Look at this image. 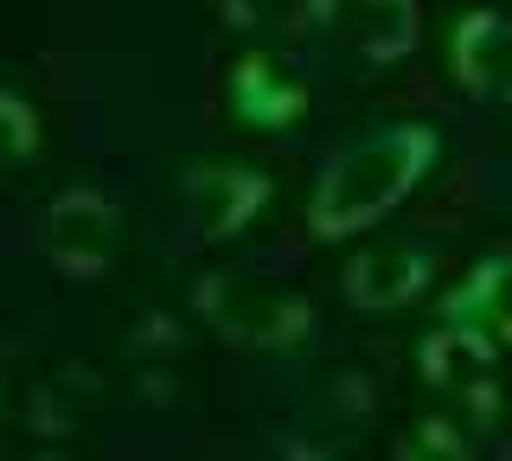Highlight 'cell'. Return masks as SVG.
I'll return each mask as SVG.
<instances>
[{
	"mask_svg": "<svg viewBox=\"0 0 512 461\" xmlns=\"http://www.w3.org/2000/svg\"><path fill=\"white\" fill-rule=\"evenodd\" d=\"M436 129L429 122H397L384 135L352 141L346 154H333L327 173L314 186V237H352L365 225H378L384 212L410 199V186L436 167Z\"/></svg>",
	"mask_w": 512,
	"mask_h": 461,
	"instance_id": "1",
	"label": "cell"
},
{
	"mask_svg": "<svg viewBox=\"0 0 512 461\" xmlns=\"http://www.w3.org/2000/svg\"><path fill=\"white\" fill-rule=\"evenodd\" d=\"M192 308L231 346H256V353H295L320 327L314 301L269 289V282H244V276H199L192 282Z\"/></svg>",
	"mask_w": 512,
	"mask_h": 461,
	"instance_id": "2",
	"label": "cell"
},
{
	"mask_svg": "<svg viewBox=\"0 0 512 461\" xmlns=\"http://www.w3.org/2000/svg\"><path fill=\"white\" fill-rule=\"evenodd\" d=\"M423 378L436 385L442 397H461V410H468L474 429L493 423V410H500V385H493V340L468 321H448L423 340Z\"/></svg>",
	"mask_w": 512,
	"mask_h": 461,
	"instance_id": "3",
	"label": "cell"
},
{
	"mask_svg": "<svg viewBox=\"0 0 512 461\" xmlns=\"http://www.w3.org/2000/svg\"><path fill=\"white\" fill-rule=\"evenodd\" d=\"M116 237H122V212L103 193H64L45 212V257L64 276H96L116 257Z\"/></svg>",
	"mask_w": 512,
	"mask_h": 461,
	"instance_id": "4",
	"label": "cell"
},
{
	"mask_svg": "<svg viewBox=\"0 0 512 461\" xmlns=\"http://www.w3.org/2000/svg\"><path fill=\"white\" fill-rule=\"evenodd\" d=\"M308 109V84L295 77V65L276 52H244L231 65V116L244 129H295Z\"/></svg>",
	"mask_w": 512,
	"mask_h": 461,
	"instance_id": "5",
	"label": "cell"
},
{
	"mask_svg": "<svg viewBox=\"0 0 512 461\" xmlns=\"http://www.w3.org/2000/svg\"><path fill=\"white\" fill-rule=\"evenodd\" d=\"M186 205H192V225L205 237H237L269 205V173L263 167H237V161L192 167L186 173Z\"/></svg>",
	"mask_w": 512,
	"mask_h": 461,
	"instance_id": "6",
	"label": "cell"
},
{
	"mask_svg": "<svg viewBox=\"0 0 512 461\" xmlns=\"http://www.w3.org/2000/svg\"><path fill=\"white\" fill-rule=\"evenodd\" d=\"M448 65H455L461 90L487 103H512V20L493 7H474L455 20V39H448Z\"/></svg>",
	"mask_w": 512,
	"mask_h": 461,
	"instance_id": "7",
	"label": "cell"
},
{
	"mask_svg": "<svg viewBox=\"0 0 512 461\" xmlns=\"http://www.w3.org/2000/svg\"><path fill=\"white\" fill-rule=\"evenodd\" d=\"M423 282H429V257L410 244H365L340 269V289L352 308H404Z\"/></svg>",
	"mask_w": 512,
	"mask_h": 461,
	"instance_id": "8",
	"label": "cell"
},
{
	"mask_svg": "<svg viewBox=\"0 0 512 461\" xmlns=\"http://www.w3.org/2000/svg\"><path fill=\"white\" fill-rule=\"evenodd\" d=\"M352 39L372 65H397V58L416 52L423 39V13L416 0H359V20H352Z\"/></svg>",
	"mask_w": 512,
	"mask_h": 461,
	"instance_id": "9",
	"label": "cell"
},
{
	"mask_svg": "<svg viewBox=\"0 0 512 461\" xmlns=\"http://www.w3.org/2000/svg\"><path fill=\"white\" fill-rule=\"evenodd\" d=\"M218 13L237 33H308L301 20H320L327 0H218Z\"/></svg>",
	"mask_w": 512,
	"mask_h": 461,
	"instance_id": "10",
	"label": "cell"
},
{
	"mask_svg": "<svg viewBox=\"0 0 512 461\" xmlns=\"http://www.w3.org/2000/svg\"><path fill=\"white\" fill-rule=\"evenodd\" d=\"M506 282H512V263H506V257H487V263H480L455 295H448V321H468V327H474L480 314H487L493 301H500Z\"/></svg>",
	"mask_w": 512,
	"mask_h": 461,
	"instance_id": "11",
	"label": "cell"
},
{
	"mask_svg": "<svg viewBox=\"0 0 512 461\" xmlns=\"http://www.w3.org/2000/svg\"><path fill=\"white\" fill-rule=\"evenodd\" d=\"M32 148H39V116H32V103L13 97V90H0V167L26 161Z\"/></svg>",
	"mask_w": 512,
	"mask_h": 461,
	"instance_id": "12",
	"label": "cell"
},
{
	"mask_svg": "<svg viewBox=\"0 0 512 461\" xmlns=\"http://www.w3.org/2000/svg\"><path fill=\"white\" fill-rule=\"evenodd\" d=\"M461 455V429L455 423H423L416 442H404V461H455Z\"/></svg>",
	"mask_w": 512,
	"mask_h": 461,
	"instance_id": "13",
	"label": "cell"
},
{
	"mask_svg": "<svg viewBox=\"0 0 512 461\" xmlns=\"http://www.w3.org/2000/svg\"><path fill=\"white\" fill-rule=\"evenodd\" d=\"M32 461H71V455H32Z\"/></svg>",
	"mask_w": 512,
	"mask_h": 461,
	"instance_id": "14",
	"label": "cell"
},
{
	"mask_svg": "<svg viewBox=\"0 0 512 461\" xmlns=\"http://www.w3.org/2000/svg\"><path fill=\"white\" fill-rule=\"evenodd\" d=\"M0 404H7V385H0Z\"/></svg>",
	"mask_w": 512,
	"mask_h": 461,
	"instance_id": "15",
	"label": "cell"
}]
</instances>
